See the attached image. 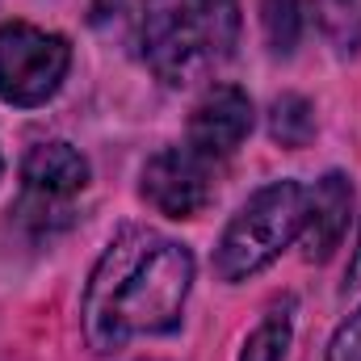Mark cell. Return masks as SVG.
Returning <instances> with one entry per match:
<instances>
[{
  "mask_svg": "<svg viewBox=\"0 0 361 361\" xmlns=\"http://www.w3.org/2000/svg\"><path fill=\"white\" fill-rule=\"evenodd\" d=\"M189 286H193V252L185 244L139 227L122 231L89 277L80 307L85 341L97 353H114L130 336L169 332L180 319Z\"/></svg>",
  "mask_w": 361,
  "mask_h": 361,
  "instance_id": "1",
  "label": "cell"
},
{
  "mask_svg": "<svg viewBox=\"0 0 361 361\" xmlns=\"http://www.w3.org/2000/svg\"><path fill=\"white\" fill-rule=\"evenodd\" d=\"M143 59L164 85H197L240 42V0H147L139 17Z\"/></svg>",
  "mask_w": 361,
  "mask_h": 361,
  "instance_id": "2",
  "label": "cell"
},
{
  "mask_svg": "<svg viewBox=\"0 0 361 361\" xmlns=\"http://www.w3.org/2000/svg\"><path fill=\"white\" fill-rule=\"evenodd\" d=\"M302 223H307V189L298 180H273L257 189L227 223L214 248V273L223 281H244L261 273L281 257V248H290L302 235Z\"/></svg>",
  "mask_w": 361,
  "mask_h": 361,
  "instance_id": "3",
  "label": "cell"
},
{
  "mask_svg": "<svg viewBox=\"0 0 361 361\" xmlns=\"http://www.w3.org/2000/svg\"><path fill=\"white\" fill-rule=\"evenodd\" d=\"M72 68L68 38L38 30L30 21L0 25V101L8 105H42L51 101Z\"/></svg>",
  "mask_w": 361,
  "mask_h": 361,
  "instance_id": "4",
  "label": "cell"
},
{
  "mask_svg": "<svg viewBox=\"0 0 361 361\" xmlns=\"http://www.w3.org/2000/svg\"><path fill=\"white\" fill-rule=\"evenodd\" d=\"M143 197L169 219H193L214 197V160L189 143L156 152L143 169Z\"/></svg>",
  "mask_w": 361,
  "mask_h": 361,
  "instance_id": "5",
  "label": "cell"
},
{
  "mask_svg": "<svg viewBox=\"0 0 361 361\" xmlns=\"http://www.w3.org/2000/svg\"><path fill=\"white\" fill-rule=\"evenodd\" d=\"M21 180H25V214L47 227V210H63L85 185H89V160L72 143H38L21 160Z\"/></svg>",
  "mask_w": 361,
  "mask_h": 361,
  "instance_id": "6",
  "label": "cell"
},
{
  "mask_svg": "<svg viewBox=\"0 0 361 361\" xmlns=\"http://www.w3.org/2000/svg\"><path fill=\"white\" fill-rule=\"evenodd\" d=\"M252 130V101L248 92H240L235 85H214L189 118V147L202 152L206 160H223L231 156Z\"/></svg>",
  "mask_w": 361,
  "mask_h": 361,
  "instance_id": "7",
  "label": "cell"
},
{
  "mask_svg": "<svg viewBox=\"0 0 361 361\" xmlns=\"http://www.w3.org/2000/svg\"><path fill=\"white\" fill-rule=\"evenodd\" d=\"M349 214H353V185L345 173H328L315 180V189L307 193V223H302V248L311 261H328L336 252V244L349 231Z\"/></svg>",
  "mask_w": 361,
  "mask_h": 361,
  "instance_id": "8",
  "label": "cell"
},
{
  "mask_svg": "<svg viewBox=\"0 0 361 361\" xmlns=\"http://www.w3.org/2000/svg\"><path fill=\"white\" fill-rule=\"evenodd\" d=\"M269 130L281 147H294V152L307 147L311 135H315V109H311V101L298 97V92L277 97L273 101V114H269Z\"/></svg>",
  "mask_w": 361,
  "mask_h": 361,
  "instance_id": "9",
  "label": "cell"
},
{
  "mask_svg": "<svg viewBox=\"0 0 361 361\" xmlns=\"http://www.w3.org/2000/svg\"><path fill=\"white\" fill-rule=\"evenodd\" d=\"M315 17H319L324 38L341 55L361 47V0H315Z\"/></svg>",
  "mask_w": 361,
  "mask_h": 361,
  "instance_id": "10",
  "label": "cell"
},
{
  "mask_svg": "<svg viewBox=\"0 0 361 361\" xmlns=\"http://www.w3.org/2000/svg\"><path fill=\"white\" fill-rule=\"evenodd\" d=\"M261 25L277 55H290L302 38V0H261Z\"/></svg>",
  "mask_w": 361,
  "mask_h": 361,
  "instance_id": "11",
  "label": "cell"
},
{
  "mask_svg": "<svg viewBox=\"0 0 361 361\" xmlns=\"http://www.w3.org/2000/svg\"><path fill=\"white\" fill-rule=\"evenodd\" d=\"M286 349H290V315L273 311L269 319H265L248 341H244L240 361H281V357H286Z\"/></svg>",
  "mask_w": 361,
  "mask_h": 361,
  "instance_id": "12",
  "label": "cell"
},
{
  "mask_svg": "<svg viewBox=\"0 0 361 361\" xmlns=\"http://www.w3.org/2000/svg\"><path fill=\"white\" fill-rule=\"evenodd\" d=\"M328 361H361V307L336 328L328 345Z\"/></svg>",
  "mask_w": 361,
  "mask_h": 361,
  "instance_id": "13",
  "label": "cell"
},
{
  "mask_svg": "<svg viewBox=\"0 0 361 361\" xmlns=\"http://www.w3.org/2000/svg\"><path fill=\"white\" fill-rule=\"evenodd\" d=\"M353 277L361 281V252H357V265H353Z\"/></svg>",
  "mask_w": 361,
  "mask_h": 361,
  "instance_id": "14",
  "label": "cell"
},
{
  "mask_svg": "<svg viewBox=\"0 0 361 361\" xmlns=\"http://www.w3.org/2000/svg\"><path fill=\"white\" fill-rule=\"evenodd\" d=\"M0 169H4V160H0Z\"/></svg>",
  "mask_w": 361,
  "mask_h": 361,
  "instance_id": "15",
  "label": "cell"
}]
</instances>
